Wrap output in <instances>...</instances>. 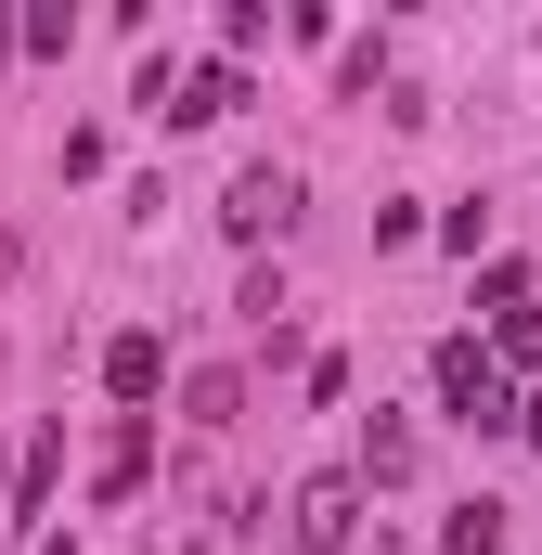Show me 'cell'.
Listing matches in <instances>:
<instances>
[{"mask_svg":"<svg viewBox=\"0 0 542 555\" xmlns=\"http://www.w3.org/2000/svg\"><path fill=\"white\" fill-rule=\"evenodd\" d=\"M13 39H26V26H0V52H13Z\"/></svg>","mask_w":542,"mask_h":555,"instance_id":"7c38bea8","label":"cell"},{"mask_svg":"<svg viewBox=\"0 0 542 555\" xmlns=\"http://www.w3.org/2000/svg\"><path fill=\"white\" fill-rule=\"evenodd\" d=\"M362 478H375V491H401V478H413V426H401V414L362 426Z\"/></svg>","mask_w":542,"mask_h":555,"instance_id":"8992f818","label":"cell"},{"mask_svg":"<svg viewBox=\"0 0 542 555\" xmlns=\"http://www.w3.org/2000/svg\"><path fill=\"white\" fill-rule=\"evenodd\" d=\"M52 478H65V439L39 426V439H26V465H13V504H52Z\"/></svg>","mask_w":542,"mask_h":555,"instance_id":"ba28073f","label":"cell"},{"mask_svg":"<svg viewBox=\"0 0 542 555\" xmlns=\"http://www.w3.org/2000/svg\"><path fill=\"white\" fill-rule=\"evenodd\" d=\"M349 530H362V478H310V491H297V543L336 555Z\"/></svg>","mask_w":542,"mask_h":555,"instance_id":"3957f363","label":"cell"},{"mask_svg":"<svg viewBox=\"0 0 542 555\" xmlns=\"http://www.w3.org/2000/svg\"><path fill=\"white\" fill-rule=\"evenodd\" d=\"M439 555H504V504H452V530H439Z\"/></svg>","mask_w":542,"mask_h":555,"instance_id":"52a82bcc","label":"cell"},{"mask_svg":"<svg viewBox=\"0 0 542 555\" xmlns=\"http://www.w3.org/2000/svg\"><path fill=\"white\" fill-rule=\"evenodd\" d=\"M181 401H194V426H233V414H246V375H194Z\"/></svg>","mask_w":542,"mask_h":555,"instance_id":"9c48e42d","label":"cell"},{"mask_svg":"<svg viewBox=\"0 0 542 555\" xmlns=\"http://www.w3.org/2000/svg\"><path fill=\"white\" fill-rule=\"evenodd\" d=\"M233 104H246V65L220 52V65H194V78H181V104H168V117L194 130V117H233Z\"/></svg>","mask_w":542,"mask_h":555,"instance_id":"277c9868","label":"cell"},{"mask_svg":"<svg viewBox=\"0 0 542 555\" xmlns=\"http://www.w3.org/2000/svg\"><path fill=\"white\" fill-rule=\"evenodd\" d=\"M142 465H155V439H142V426H117V439H104V491H142Z\"/></svg>","mask_w":542,"mask_h":555,"instance_id":"30bf717a","label":"cell"},{"mask_svg":"<svg viewBox=\"0 0 542 555\" xmlns=\"http://www.w3.org/2000/svg\"><path fill=\"white\" fill-rule=\"evenodd\" d=\"M284 220H297V181H284V168H246V181L220 194V233H246V246L284 233Z\"/></svg>","mask_w":542,"mask_h":555,"instance_id":"7a4b0ae2","label":"cell"},{"mask_svg":"<svg viewBox=\"0 0 542 555\" xmlns=\"http://www.w3.org/2000/svg\"><path fill=\"white\" fill-rule=\"evenodd\" d=\"M104 388H117V401H155V388H168V349H155V336H117V349H104Z\"/></svg>","mask_w":542,"mask_h":555,"instance_id":"5b68a950","label":"cell"},{"mask_svg":"<svg viewBox=\"0 0 542 555\" xmlns=\"http://www.w3.org/2000/svg\"><path fill=\"white\" fill-rule=\"evenodd\" d=\"M504 362H542V310H504Z\"/></svg>","mask_w":542,"mask_h":555,"instance_id":"8fae6325","label":"cell"},{"mask_svg":"<svg viewBox=\"0 0 542 555\" xmlns=\"http://www.w3.org/2000/svg\"><path fill=\"white\" fill-rule=\"evenodd\" d=\"M439 401H452L465 426H530V401H517V388H504V375H491V362H478L465 336L439 349Z\"/></svg>","mask_w":542,"mask_h":555,"instance_id":"6da1fadb","label":"cell"}]
</instances>
